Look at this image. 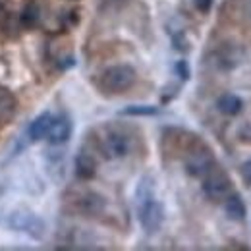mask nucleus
I'll return each mask as SVG.
<instances>
[{
    "label": "nucleus",
    "instance_id": "obj_3",
    "mask_svg": "<svg viewBox=\"0 0 251 251\" xmlns=\"http://www.w3.org/2000/svg\"><path fill=\"white\" fill-rule=\"evenodd\" d=\"M137 81V72L131 64H114L104 68L97 77H95V85L97 89L106 97H114V95H122L127 89H131Z\"/></svg>",
    "mask_w": 251,
    "mask_h": 251
},
{
    "label": "nucleus",
    "instance_id": "obj_15",
    "mask_svg": "<svg viewBox=\"0 0 251 251\" xmlns=\"http://www.w3.org/2000/svg\"><path fill=\"white\" fill-rule=\"evenodd\" d=\"M18 110V99L8 87L0 85V122H10Z\"/></svg>",
    "mask_w": 251,
    "mask_h": 251
},
{
    "label": "nucleus",
    "instance_id": "obj_9",
    "mask_svg": "<svg viewBox=\"0 0 251 251\" xmlns=\"http://www.w3.org/2000/svg\"><path fill=\"white\" fill-rule=\"evenodd\" d=\"M97 170H99V162H97L93 149L83 145L79 149V153L75 155V160H74L75 178L81 180V182H89V180H93L95 176H97Z\"/></svg>",
    "mask_w": 251,
    "mask_h": 251
},
{
    "label": "nucleus",
    "instance_id": "obj_11",
    "mask_svg": "<svg viewBox=\"0 0 251 251\" xmlns=\"http://www.w3.org/2000/svg\"><path fill=\"white\" fill-rule=\"evenodd\" d=\"M43 20V10H41V4L37 0H29L22 12H20V27L22 29H27V31H33L39 27Z\"/></svg>",
    "mask_w": 251,
    "mask_h": 251
},
{
    "label": "nucleus",
    "instance_id": "obj_14",
    "mask_svg": "<svg viewBox=\"0 0 251 251\" xmlns=\"http://www.w3.org/2000/svg\"><path fill=\"white\" fill-rule=\"evenodd\" d=\"M222 205H224L226 217H228L230 220L240 222V220L246 219V215H248L246 203H244V199H242V195H240L238 191H232V193L222 201Z\"/></svg>",
    "mask_w": 251,
    "mask_h": 251
},
{
    "label": "nucleus",
    "instance_id": "obj_10",
    "mask_svg": "<svg viewBox=\"0 0 251 251\" xmlns=\"http://www.w3.org/2000/svg\"><path fill=\"white\" fill-rule=\"evenodd\" d=\"M72 120L68 116H54L50 129H49V135H47V141L50 145H64L70 135H72Z\"/></svg>",
    "mask_w": 251,
    "mask_h": 251
},
{
    "label": "nucleus",
    "instance_id": "obj_23",
    "mask_svg": "<svg viewBox=\"0 0 251 251\" xmlns=\"http://www.w3.org/2000/svg\"><path fill=\"white\" fill-rule=\"evenodd\" d=\"M6 18H8V10H6V6L0 2V25H4Z\"/></svg>",
    "mask_w": 251,
    "mask_h": 251
},
{
    "label": "nucleus",
    "instance_id": "obj_16",
    "mask_svg": "<svg viewBox=\"0 0 251 251\" xmlns=\"http://www.w3.org/2000/svg\"><path fill=\"white\" fill-rule=\"evenodd\" d=\"M122 116H157V106H147V104H131L120 110Z\"/></svg>",
    "mask_w": 251,
    "mask_h": 251
},
{
    "label": "nucleus",
    "instance_id": "obj_17",
    "mask_svg": "<svg viewBox=\"0 0 251 251\" xmlns=\"http://www.w3.org/2000/svg\"><path fill=\"white\" fill-rule=\"evenodd\" d=\"M172 43H174V49L180 50V52H188L189 50L188 37H186V33L184 31H180L178 35H172Z\"/></svg>",
    "mask_w": 251,
    "mask_h": 251
},
{
    "label": "nucleus",
    "instance_id": "obj_2",
    "mask_svg": "<svg viewBox=\"0 0 251 251\" xmlns=\"http://www.w3.org/2000/svg\"><path fill=\"white\" fill-rule=\"evenodd\" d=\"M184 168L191 178H203L209 170L217 166V157L213 149L195 133H189L184 147H182Z\"/></svg>",
    "mask_w": 251,
    "mask_h": 251
},
{
    "label": "nucleus",
    "instance_id": "obj_19",
    "mask_svg": "<svg viewBox=\"0 0 251 251\" xmlns=\"http://www.w3.org/2000/svg\"><path fill=\"white\" fill-rule=\"evenodd\" d=\"M213 4H215V0H193L195 10L201 12V14H209L211 8H213Z\"/></svg>",
    "mask_w": 251,
    "mask_h": 251
},
{
    "label": "nucleus",
    "instance_id": "obj_1",
    "mask_svg": "<svg viewBox=\"0 0 251 251\" xmlns=\"http://www.w3.org/2000/svg\"><path fill=\"white\" fill-rule=\"evenodd\" d=\"M137 129L129 124L110 122L99 127V133L91 137L95 149L106 160H120L129 157L137 149L139 135Z\"/></svg>",
    "mask_w": 251,
    "mask_h": 251
},
{
    "label": "nucleus",
    "instance_id": "obj_5",
    "mask_svg": "<svg viewBox=\"0 0 251 251\" xmlns=\"http://www.w3.org/2000/svg\"><path fill=\"white\" fill-rule=\"evenodd\" d=\"M201 189H203V195L213 201V203H222L232 191H234V184H232V178L228 176L226 170H222L219 164L209 170L203 178H201Z\"/></svg>",
    "mask_w": 251,
    "mask_h": 251
},
{
    "label": "nucleus",
    "instance_id": "obj_22",
    "mask_svg": "<svg viewBox=\"0 0 251 251\" xmlns=\"http://www.w3.org/2000/svg\"><path fill=\"white\" fill-rule=\"evenodd\" d=\"M240 174H242V178L248 182L251 186V158H248L244 164H242V168H240Z\"/></svg>",
    "mask_w": 251,
    "mask_h": 251
},
{
    "label": "nucleus",
    "instance_id": "obj_13",
    "mask_svg": "<svg viewBox=\"0 0 251 251\" xmlns=\"http://www.w3.org/2000/svg\"><path fill=\"white\" fill-rule=\"evenodd\" d=\"M52 120H54V116H52L50 112L39 114L31 124H29V127H27V137H29V141H43V139H47Z\"/></svg>",
    "mask_w": 251,
    "mask_h": 251
},
{
    "label": "nucleus",
    "instance_id": "obj_24",
    "mask_svg": "<svg viewBox=\"0 0 251 251\" xmlns=\"http://www.w3.org/2000/svg\"><path fill=\"white\" fill-rule=\"evenodd\" d=\"M0 195H2V188H0Z\"/></svg>",
    "mask_w": 251,
    "mask_h": 251
},
{
    "label": "nucleus",
    "instance_id": "obj_21",
    "mask_svg": "<svg viewBox=\"0 0 251 251\" xmlns=\"http://www.w3.org/2000/svg\"><path fill=\"white\" fill-rule=\"evenodd\" d=\"M170 89H172L170 93H168V91H164V93L160 95V102H162V104L170 102V100H172V99H174L176 95L180 93V87H178V85H170Z\"/></svg>",
    "mask_w": 251,
    "mask_h": 251
},
{
    "label": "nucleus",
    "instance_id": "obj_4",
    "mask_svg": "<svg viewBox=\"0 0 251 251\" xmlns=\"http://www.w3.org/2000/svg\"><path fill=\"white\" fill-rule=\"evenodd\" d=\"M64 203H66V209L72 215L85 217V219H99L108 207L106 197L102 193L95 191V189L72 191L64 197Z\"/></svg>",
    "mask_w": 251,
    "mask_h": 251
},
{
    "label": "nucleus",
    "instance_id": "obj_7",
    "mask_svg": "<svg viewBox=\"0 0 251 251\" xmlns=\"http://www.w3.org/2000/svg\"><path fill=\"white\" fill-rule=\"evenodd\" d=\"M8 226L16 232H24V234L31 236L33 240H41L45 236V230H47L45 222L27 209H18V211L10 213Z\"/></svg>",
    "mask_w": 251,
    "mask_h": 251
},
{
    "label": "nucleus",
    "instance_id": "obj_18",
    "mask_svg": "<svg viewBox=\"0 0 251 251\" xmlns=\"http://www.w3.org/2000/svg\"><path fill=\"white\" fill-rule=\"evenodd\" d=\"M174 70H176V74H178V77L182 79V81H188L189 77H191V70H189V64L188 60H178V62L174 64Z\"/></svg>",
    "mask_w": 251,
    "mask_h": 251
},
{
    "label": "nucleus",
    "instance_id": "obj_6",
    "mask_svg": "<svg viewBox=\"0 0 251 251\" xmlns=\"http://www.w3.org/2000/svg\"><path fill=\"white\" fill-rule=\"evenodd\" d=\"M135 203H137V219H139L141 228L147 234H157L160 226H162V222H164L162 203L155 199V193L145 195V197H137Z\"/></svg>",
    "mask_w": 251,
    "mask_h": 251
},
{
    "label": "nucleus",
    "instance_id": "obj_8",
    "mask_svg": "<svg viewBox=\"0 0 251 251\" xmlns=\"http://www.w3.org/2000/svg\"><path fill=\"white\" fill-rule=\"evenodd\" d=\"M242 60H244V50L238 45L230 43V41L220 43L219 47L213 49V52H211L213 68H217L220 72H232V70H236Z\"/></svg>",
    "mask_w": 251,
    "mask_h": 251
},
{
    "label": "nucleus",
    "instance_id": "obj_20",
    "mask_svg": "<svg viewBox=\"0 0 251 251\" xmlns=\"http://www.w3.org/2000/svg\"><path fill=\"white\" fill-rule=\"evenodd\" d=\"M133 0H102V4L106 8H112V10H122L126 6H129Z\"/></svg>",
    "mask_w": 251,
    "mask_h": 251
},
{
    "label": "nucleus",
    "instance_id": "obj_12",
    "mask_svg": "<svg viewBox=\"0 0 251 251\" xmlns=\"http://www.w3.org/2000/svg\"><path fill=\"white\" fill-rule=\"evenodd\" d=\"M246 102L242 97H238L236 93H222L217 99V110H219L222 116H238L242 110H244Z\"/></svg>",
    "mask_w": 251,
    "mask_h": 251
}]
</instances>
